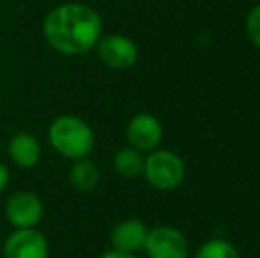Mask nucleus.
I'll use <instances>...</instances> for the list:
<instances>
[{"label": "nucleus", "instance_id": "1", "mask_svg": "<svg viewBox=\"0 0 260 258\" xmlns=\"http://www.w3.org/2000/svg\"><path fill=\"white\" fill-rule=\"evenodd\" d=\"M45 39L62 55H83L96 48L103 34V20L94 7L64 2L50 9L43 21Z\"/></svg>", "mask_w": 260, "mask_h": 258}, {"label": "nucleus", "instance_id": "14", "mask_svg": "<svg viewBox=\"0 0 260 258\" xmlns=\"http://www.w3.org/2000/svg\"><path fill=\"white\" fill-rule=\"evenodd\" d=\"M246 34L250 41L260 48V4L250 11L246 18Z\"/></svg>", "mask_w": 260, "mask_h": 258}, {"label": "nucleus", "instance_id": "6", "mask_svg": "<svg viewBox=\"0 0 260 258\" xmlns=\"http://www.w3.org/2000/svg\"><path fill=\"white\" fill-rule=\"evenodd\" d=\"M46 237L36 228H14L2 246V258H48Z\"/></svg>", "mask_w": 260, "mask_h": 258}, {"label": "nucleus", "instance_id": "4", "mask_svg": "<svg viewBox=\"0 0 260 258\" xmlns=\"http://www.w3.org/2000/svg\"><path fill=\"white\" fill-rule=\"evenodd\" d=\"M6 217L14 228H36L45 217V203L32 191H16L6 202Z\"/></svg>", "mask_w": 260, "mask_h": 258}, {"label": "nucleus", "instance_id": "12", "mask_svg": "<svg viewBox=\"0 0 260 258\" xmlns=\"http://www.w3.org/2000/svg\"><path fill=\"white\" fill-rule=\"evenodd\" d=\"M144 156L133 147H124L113 156V168L124 179H133L144 172Z\"/></svg>", "mask_w": 260, "mask_h": 258}, {"label": "nucleus", "instance_id": "11", "mask_svg": "<svg viewBox=\"0 0 260 258\" xmlns=\"http://www.w3.org/2000/svg\"><path fill=\"white\" fill-rule=\"evenodd\" d=\"M69 180L78 191L90 193V191L96 190L101 180L100 168L89 158L76 159V161H73L71 168H69Z\"/></svg>", "mask_w": 260, "mask_h": 258}, {"label": "nucleus", "instance_id": "5", "mask_svg": "<svg viewBox=\"0 0 260 258\" xmlns=\"http://www.w3.org/2000/svg\"><path fill=\"white\" fill-rule=\"evenodd\" d=\"M96 50L101 62L112 69H117V71L133 67L138 60L137 43L122 34L101 35V39L96 45Z\"/></svg>", "mask_w": 260, "mask_h": 258}, {"label": "nucleus", "instance_id": "3", "mask_svg": "<svg viewBox=\"0 0 260 258\" xmlns=\"http://www.w3.org/2000/svg\"><path fill=\"white\" fill-rule=\"evenodd\" d=\"M144 177L154 190L172 191L181 186L186 175L184 161L175 152L152 151L144 159Z\"/></svg>", "mask_w": 260, "mask_h": 258}, {"label": "nucleus", "instance_id": "10", "mask_svg": "<svg viewBox=\"0 0 260 258\" xmlns=\"http://www.w3.org/2000/svg\"><path fill=\"white\" fill-rule=\"evenodd\" d=\"M7 152H9V158L14 165L23 170H28L34 168L41 159V143L32 133L20 131V133L11 136Z\"/></svg>", "mask_w": 260, "mask_h": 258}, {"label": "nucleus", "instance_id": "13", "mask_svg": "<svg viewBox=\"0 0 260 258\" xmlns=\"http://www.w3.org/2000/svg\"><path fill=\"white\" fill-rule=\"evenodd\" d=\"M195 258H239L236 246L225 239H212L200 246Z\"/></svg>", "mask_w": 260, "mask_h": 258}, {"label": "nucleus", "instance_id": "2", "mask_svg": "<svg viewBox=\"0 0 260 258\" xmlns=\"http://www.w3.org/2000/svg\"><path fill=\"white\" fill-rule=\"evenodd\" d=\"M48 141L62 158L83 159L89 158L96 145L94 131L78 115H60L53 119L48 128Z\"/></svg>", "mask_w": 260, "mask_h": 258}, {"label": "nucleus", "instance_id": "9", "mask_svg": "<svg viewBox=\"0 0 260 258\" xmlns=\"http://www.w3.org/2000/svg\"><path fill=\"white\" fill-rule=\"evenodd\" d=\"M147 235H149V228L142 221L126 219V221H120L113 228L112 235H110V241H112V246L115 251L138 255V253H142L145 249Z\"/></svg>", "mask_w": 260, "mask_h": 258}, {"label": "nucleus", "instance_id": "8", "mask_svg": "<svg viewBox=\"0 0 260 258\" xmlns=\"http://www.w3.org/2000/svg\"><path fill=\"white\" fill-rule=\"evenodd\" d=\"M127 140L140 152H152L163 140V126L152 114H138L127 124Z\"/></svg>", "mask_w": 260, "mask_h": 258}, {"label": "nucleus", "instance_id": "16", "mask_svg": "<svg viewBox=\"0 0 260 258\" xmlns=\"http://www.w3.org/2000/svg\"><path fill=\"white\" fill-rule=\"evenodd\" d=\"M100 258H138V256L131 255V253H122V251H115V249H112V251L103 253Z\"/></svg>", "mask_w": 260, "mask_h": 258}, {"label": "nucleus", "instance_id": "15", "mask_svg": "<svg viewBox=\"0 0 260 258\" xmlns=\"http://www.w3.org/2000/svg\"><path fill=\"white\" fill-rule=\"evenodd\" d=\"M11 182V173H9V168H7L4 163H0V193L7 190Z\"/></svg>", "mask_w": 260, "mask_h": 258}, {"label": "nucleus", "instance_id": "7", "mask_svg": "<svg viewBox=\"0 0 260 258\" xmlns=\"http://www.w3.org/2000/svg\"><path fill=\"white\" fill-rule=\"evenodd\" d=\"M145 253L149 258H188V241L175 227H156L149 230Z\"/></svg>", "mask_w": 260, "mask_h": 258}]
</instances>
